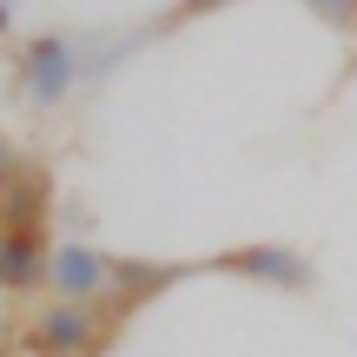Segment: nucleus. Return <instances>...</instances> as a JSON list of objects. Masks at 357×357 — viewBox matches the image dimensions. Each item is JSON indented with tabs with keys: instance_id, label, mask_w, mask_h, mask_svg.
<instances>
[{
	"instance_id": "1",
	"label": "nucleus",
	"mask_w": 357,
	"mask_h": 357,
	"mask_svg": "<svg viewBox=\"0 0 357 357\" xmlns=\"http://www.w3.org/2000/svg\"><path fill=\"white\" fill-rule=\"evenodd\" d=\"M73 86H79V40L60 33V26L20 33V47L7 53V100L47 119L73 100Z\"/></svg>"
},
{
	"instance_id": "13",
	"label": "nucleus",
	"mask_w": 357,
	"mask_h": 357,
	"mask_svg": "<svg viewBox=\"0 0 357 357\" xmlns=\"http://www.w3.org/2000/svg\"><path fill=\"white\" fill-rule=\"evenodd\" d=\"M0 357H7V344H0Z\"/></svg>"
},
{
	"instance_id": "11",
	"label": "nucleus",
	"mask_w": 357,
	"mask_h": 357,
	"mask_svg": "<svg viewBox=\"0 0 357 357\" xmlns=\"http://www.w3.org/2000/svg\"><path fill=\"white\" fill-rule=\"evenodd\" d=\"M13 26H20V13H13V0H0V47L13 40Z\"/></svg>"
},
{
	"instance_id": "9",
	"label": "nucleus",
	"mask_w": 357,
	"mask_h": 357,
	"mask_svg": "<svg viewBox=\"0 0 357 357\" xmlns=\"http://www.w3.org/2000/svg\"><path fill=\"white\" fill-rule=\"evenodd\" d=\"M318 26H331L337 40H357V0H298Z\"/></svg>"
},
{
	"instance_id": "7",
	"label": "nucleus",
	"mask_w": 357,
	"mask_h": 357,
	"mask_svg": "<svg viewBox=\"0 0 357 357\" xmlns=\"http://www.w3.org/2000/svg\"><path fill=\"white\" fill-rule=\"evenodd\" d=\"M47 258H53L47 225H20V231H7V258H0V291H7V298H33V291H47Z\"/></svg>"
},
{
	"instance_id": "2",
	"label": "nucleus",
	"mask_w": 357,
	"mask_h": 357,
	"mask_svg": "<svg viewBox=\"0 0 357 357\" xmlns=\"http://www.w3.org/2000/svg\"><path fill=\"white\" fill-rule=\"evenodd\" d=\"M13 337H20V357H106L119 337H126V324H113L100 305L47 298Z\"/></svg>"
},
{
	"instance_id": "3",
	"label": "nucleus",
	"mask_w": 357,
	"mask_h": 357,
	"mask_svg": "<svg viewBox=\"0 0 357 357\" xmlns=\"http://www.w3.org/2000/svg\"><path fill=\"white\" fill-rule=\"evenodd\" d=\"M218 271V278H238V284H258V291H284V298H311L318 291V265L311 252L284 238H238V245H218V252L199 258V278Z\"/></svg>"
},
{
	"instance_id": "4",
	"label": "nucleus",
	"mask_w": 357,
	"mask_h": 357,
	"mask_svg": "<svg viewBox=\"0 0 357 357\" xmlns=\"http://www.w3.org/2000/svg\"><path fill=\"white\" fill-rule=\"evenodd\" d=\"M185 278H199V258H153V252H113V278H106L100 311L113 324H132L139 311H153L166 291H178Z\"/></svg>"
},
{
	"instance_id": "5",
	"label": "nucleus",
	"mask_w": 357,
	"mask_h": 357,
	"mask_svg": "<svg viewBox=\"0 0 357 357\" xmlns=\"http://www.w3.org/2000/svg\"><path fill=\"white\" fill-rule=\"evenodd\" d=\"M106 278H113V252H100V245H86V238H53V258H47V291L53 298L100 305Z\"/></svg>"
},
{
	"instance_id": "10",
	"label": "nucleus",
	"mask_w": 357,
	"mask_h": 357,
	"mask_svg": "<svg viewBox=\"0 0 357 357\" xmlns=\"http://www.w3.org/2000/svg\"><path fill=\"white\" fill-rule=\"evenodd\" d=\"M13 166H20V146H13V132H7V126H0V178H7Z\"/></svg>"
},
{
	"instance_id": "12",
	"label": "nucleus",
	"mask_w": 357,
	"mask_h": 357,
	"mask_svg": "<svg viewBox=\"0 0 357 357\" xmlns=\"http://www.w3.org/2000/svg\"><path fill=\"white\" fill-rule=\"evenodd\" d=\"M0 258H7V231H0Z\"/></svg>"
},
{
	"instance_id": "8",
	"label": "nucleus",
	"mask_w": 357,
	"mask_h": 357,
	"mask_svg": "<svg viewBox=\"0 0 357 357\" xmlns=\"http://www.w3.org/2000/svg\"><path fill=\"white\" fill-rule=\"evenodd\" d=\"M225 7H238V0H172V7L153 13V26H146V33L166 40V33H178V26H199V20H212V13H225Z\"/></svg>"
},
{
	"instance_id": "6",
	"label": "nucleus",
	"mask_w": 357,
	"mask_h": 357,
	"mask_svg": "<svg viewBox=\"0 0 357 357\" xmlns=\"http://www.w3.org/2000/svg\"><path fill=\"white\" fill-rule=\"evenodd\" d=\"M53 199H60V178H53L47 159H26L0 178V231H20V225H47Z\"/></svg>"
}]
</instances>
